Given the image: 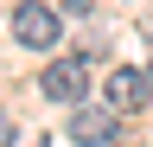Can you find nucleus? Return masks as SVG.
Segmentation results:
<instances>
[{
  "label": "nucleus",
  "mask_w": 153,
  "mask_h": 147,
  "mask_svg": "<svg viewBox=\"0 0 153 147\" xmlns=\"http://www.w3.org/2000/svg\"><path fill=\"white\" fill-rule=\"evenodd\" d=\"M147 96H153V77L147 70H134V64H121V70H108V109H147Z\"/></svg>",
  "instance_id": "3"
},
{
  "label": "nucleus",
  "mask_w": 153,
  "mask_h": 147,
  "mask_svg": "<svg viewBox=\"0 0 153 147\" xmlns=\"http://www.w3.org/2000/svg\"><path fill=\"white\" fill-rule=\"evenodd\" d=\"M70 134H76V147H108V141H115V115H108V109H83V102H76Z\"/></svg>",
  "instance_id": "4"
},
{
  "label": "nucleus",
  "mask_w": 153,
  "mask_h": 147,
  "mask_svg": "<svg viewBox=\"0 0 153 147\" xmlns=\"http://www.w3.org/2000/svg\"><path fill=\"white\" fill-rule=\"evenodd\" d=\"M108 147H115V141H108Z\"/></svg>",
  "instance_id": "8"
},
{
  "label": "nucleus",
  "mask_w": 153,
  "mask_h": 147,
  "mask_svg": "<svg viewBox=\"0 0 153 147\" xmlns=\"http://www.w3.org/2000/svg\"><path fill=\"white\" fill-rule=\"evenodd\" d=\"M13 39L26 51H51L57 45V13L38 7V0H19V7H13Z\"/></svg>",
  "instance_id": "1"
},
{
  "label": "nucleus",
  "mask_w": 153,
  "mask_h": 147,
  "mask_svg": "<svg viewBox=\"0 0 153 147\" xmlns=\"http://www.w3.org/2000/svg\"><path fill=\"white\" fill-rule=\"evenodd\" d=\"M0 147H13V122L7 115H0Z\"/></svg>",
  "instance_id": "5"
},
{
  "label": "nucleus",
  "mask_w": 153,
  "mask_h": 147,
  "mask_svg": "<svg viewBox=\"0 0 153 147\" xmlns=\"http://www.w3.org/2000/svg\"><path fill=\"white\" fill-rule=\"evenodd\" d=\"M147 77H153V64H147Z\"/></svg>",
  "instance_id": "6"
},
{
  "label": "nucleus",
  "mask_w": 153,
  "mask_h": 147,
  "mask_svg": "<svg viewBox=\"0 0 153 147\" xmlns=\"http://www.w3.org/2000/svg\"><path fill=\"white\" fill-rule=\"evenodd\" d=\"M38 90H45L51 102H83V90H89V64L83 58H57V64H45V77H38Z\"/></svg>",
  "instance_id": "2"
},
{
  "label": "nucleus",
  "mask_w": 153,
  "mask_h": 147,
  "mask_svg": "<svg viewBox=\"0 0 153 147\" xmlns=\"http://www.w3.org/2000/svg\"><path fill=\"white\" fill-rule=\"evenodd\" d=\"M32 147H45V141H32Z\"/></svg>",
  "instance_id": "7"
}]
</instances>
